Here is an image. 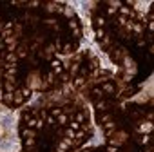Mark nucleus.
I'll return each instance as SVG.
<instances>
[{
	"mask_svg": "<svg viewBox=\"0 0 154 152\" xmlns=\"http://www.w3.org/2000/svg\"><path fill=\"white\" fill-rule=\"evenodd\" d=\"M53 69H55V72H62L64 71V65H62V62H58V60H53Z\"/></svg>",
	"mask_w": 154,
	"mask_h": 152,
	"instance_id": "nucleus-1",
	"label": "nucleus"
},
{
	"mask_svg": "<svg viewBox=\"0 0 154 152\" xmlns=\"http://www.w3.org/2000/svg\"><path fill=\"white\" fill-rule=\"evenodd\" d=\"M69 127H71L73 130H78V128H80V123H76V121H73V123L69 125Z\"/></svg>",
	"mask_w": 154,
	"mask_h": 152,
	"instance_id": "nucleus-4",
	"label": "nucleus"
},
{
	"mask_svg": "<svg viewBox=\"0 0 154 152\" xmlns=\"http://www.w3.org/2000/svg\"><path fill=\"white\" fill-rule=\"evenodd\" d=\"M69 27H71L74 33H78V22H76V20H71V22H69Z\"/></svg>",
	"mask_w": 154,
	"mask_h": 152,
	"instance_id": "nucleus-2",
	"label": "nucleus"
},
{
	"mask_svg": "<svg viewBox=\"0 0 154 152\" xmlns=\"http://www.w3.org/2000/svg\"><path fill=\"white\" fill-rule=\"evenodd\" d=\"M76 85H78V87L83 85V78H76Z\"/></svg>",
	"mask_w": 154,
	"mask_h": 152,
	"instance_id": "nucleus-6",
	"label": "nucleus"
},
{
	"mask_svg": "<svg viewBox=\"0 0 154 152\" xmlns=\"http://www.w3.org/2000/svg\"><path fill=\"white\" fill-rule=\"evenodd\" d=\"M96 22H98V26H103V24H105V20H103L102 16H100V18H96Z\"/></svg>",
	"mask_w": 154,
	"mask_h": 152,
	"instance_id": "nucleus-5",
	"label": "nucleus"
},
{
	"mask_svg": "<svg viewBox=\"0 0 154 152\" xmlns=\"http://www.w3.org/2000/svg\"><path fill=\"white\" fill-rule=\"evenodd\" d=\"M58 121H60L62 125H65V123H67V118L64 116V114H60V116H58Z\"/></svg>",
	"mask_w": 154,
	"mask_h": 152,
	"instance_id": "nucleus-3",
	"label": "nucleus"
}]
</instances>
